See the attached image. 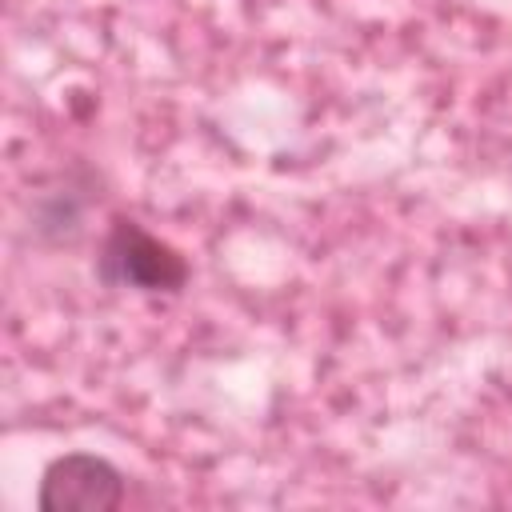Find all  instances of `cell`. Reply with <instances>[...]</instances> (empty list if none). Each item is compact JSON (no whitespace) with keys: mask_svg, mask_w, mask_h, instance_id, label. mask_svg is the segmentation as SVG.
<instances>
[{"mask_svg":"<svg viewBox=\"0 0 512 512\" xmlns=\"http://www.w3.org/2000/svg\"><path fill=\"white\" fill-rule=\"evenodd\" d=\"M96 276L132 292H180L188 284V264L172 244L156 240L136 220H116L100 244Z\"/></svg>","mask_w":512,"mask_h":512,"instance_id":"6da1fadb","label":"cell"},{"mask_svg":"<svg viewBox=\"0 0 512 512\" xmlns=\"http://www.w3.org/2000/svg\"><path fill=\"white\" fill-rule=\"evenodd\" d=\"M124 472L96 452L56 456L44 476L36 504L44 512H112L124 504Z\"/></svg>","mask_w":512,"mask_h":512,"instance_id":"7a4b0ae2","label":"cell"},{"mask_svg":"<svg viewBox=\"0 0 512 512\" xmlns=\"http://www.w3.org/2000/svg\"><path fill=\"white\" fill-rule=\"evenodd\" d=\"M84 220V204L68 192V188H56V192H48L44 200H36V208H32V232L40 236V240H76L80 236V224Z\"/></svg>","mask_w":512,"mask_h":512,"instance_id":"3957f363","label":"cell"}]
</instances>
